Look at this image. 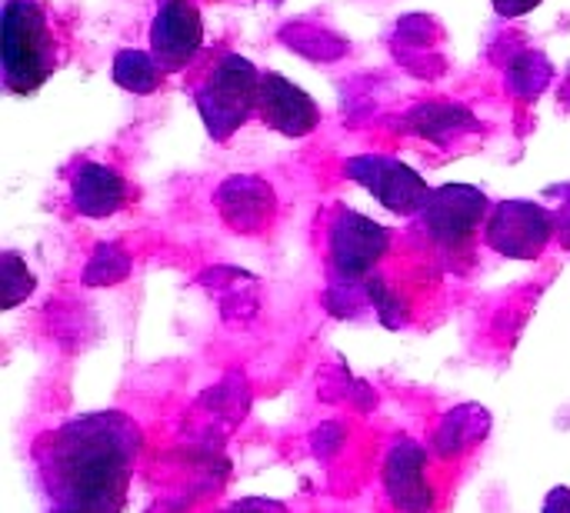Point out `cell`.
<instances>
[{
  "label": "cell",
  "mask_w": 570,
  "mask_h": 513,
  "mask_svg": "<svg viewBox=\"0 0 570 513\" xmlns=\"http://www.w3.org/2000/svg\"><path fill=\"white\" fill-rule=\"evenodd\" d=\"M140 444V427L120 411L83 414L40 434L30 461L47 513L124 511Z\"/></svg>",
  "instance_id": "6da1fadb"
},
{
  "label": "cell",
  "mask_w": 570,
  "mask_h": 513,
  "mask_svg": "<svg viewBox=\"0 0 570 513\" xmlns=\"http://www.w3.org/2000/svg\"><path fill=\"white\" fill-rule=\"evenodd\" d=\"M57 67V43L40 3L7 0L3 7V83L13 93H33Z\"/></svg>",
  "instance_id": "7a4b0ae2"
},
{
  "label": "cell",
  "mask_w": 570,
  "mask_h": 513,
  "mask_svg": "<svg viewBox=\"0 0 570 513\" xmlns=\"http://www.w3.org/2000/svg\"><path fill=\"white\" fill-rule=\"evenodd\" d=\"M261 73L240 53H227L197 87V110L214 140H227L257 110Z\"/></svg>",
  "instance_id": "3957f363"
},
{
  "label": "cell",
  "mask_w": 570,
  "mask_h": 513,
  "mask_svg": "<svg viewBox=\"0 0 570 513\" xmlns=\"http://www.w3.org/2000/svg\"><path fill=\"white\" fill-rule=\"evenodd\" d=\"M391 234L387 227L374 224L371 217L357 210H337L331 234H327V257H331V274L337 284H357L364 280L377 260L387 254Z\"/></svg>",
  "instance_id": "277c9868"
},
{
  "label": "cell",
  "mask_w": 570,
  "mask_h": 513,
  "mask_svg": "<svg viewBox=\"0 0 570 513\" xmlns=\"http://www.w3.org/2000/svg\"><path fill=\"white\" fill-rule=\"evenodd\" d=\"M558 234L554 214L534 200H504L491 210L484 240L491 250L511 260H534L544 254L548 240Z\"/></svg>",
  "instance_id": "5b68a950"
},
{
  "label": "cell",
  "mask_w": 570,
  "mask_h": 513,
  "mask_svg": "<svg viewBox=\"0 0 570 513\" xmlns=\"http://www.w3.org/2000/svg\"><path fill=\"white\" fill-rule=\"evenodd\" d=\"M488 197L468 184H444L431 190V200L421 210V230L448 250H461L484 224Z\"/></svg>",
  "instance_id": "8992f818"
},
{
  "label": "cell",
  "mask_w": 570,
  "mask_h": 513,
  "mask_svg": "<svg viewBox=\"0 0 570 513\" xmlns=\"http://www.w3.org/2000/svg\"><path fill=\"white\" fill-rule=\"evenodd\" d=\"M347 174L354 184L367 187L387 210L401 214V217H414L424 210V204L431 200V190L424 184V177L384 154H364V157H351L347 160Z\"/></svg>",
  "instance_id": "52a82bcc"
},
{
  "label": "cell",
  "mask_w": 570,
  "mask_h": 513,
  "mask_svg": "<svg viewBox=\"0 0 570 513\" xmlns=\"http://www.w3.org/2000/svg\"><path fill=\"white\" fill-rule=\"evenodd\" d=\"M204 40L200 10L190 0H164L150 23V53L164 70H180L194 60Z\"/></svg>",
  "instance_id": "ba28073f"
},
{
  "label": "cell",
  "mask_w": 570,
  "mask_h": 513,
  "mask_svg": "<svg viewBox=\"0 0 570 513\" xmlns=\"http://www.w3.org/2000/svg\"><path fill=\"white\" fill-rule=\"evenodd\" d=\"M384 487L401 513H434V491L428 484V451L414 441H397L384 461Z\"/></svg>",
  "instance_id": "9c48e42d"
},
{
  "label": "cell",
  "mask_w": 570,
  "mask_h": 513,
  "mask_svg": "<svg viewBox=\"0 0 570 513\" xmlns=\"http://www.w3.org/2000/svg\"><path fill=\"white\" fill-rule=\"evenodd\" d=\"M257 114L267 127H274L284 137H307L321 120L317 103L301 87H294L291 80H284L281 73H271V70L261 73Z\"/></svg>",
  "instance_id": "30bf717a"
},
{
  "label": "cell",
  "mask_w": 570,
  "mask_h": 513,
  "mask_svg": "<svg viewBox=\"0 0 570 513\" xmlns=\"http://www.w3.org/2000/svg\"><path fill=\"white\" fill-rule=\"evenodd\" d=\"M217 210L234 230L257 234L274 217V190L257 177H230L217 190Z\"/></svg>",
  "instance_id": "8fae6325"
},
{
  "label": "cell",
  "mask_w": 570,
  "mask_h": 513,
  "mask_svg": "<svg viewBox=\"0 0 570 513\" xmlns=\"http://www.w3.org/2000/svg\"><path fill=\"white\" fill-rule=\"evenodd\" d=\"M124 200H127V184L107 164L87 160L70 177V204L83 217H94V220L110 217V214H117L124 207Z\"/></svg>",
  "instance_id": "7c38bea8"
},
{
  "label": "cell",
  "mask_w": 570,
  "mask_h": 513,
  "mask_svg": "<svg viewBox=\"0 0 570 513\" xmlns=\"http://www.w3.org/2000/svg\"><path fill=\"white\" fill-rule=\"evenodd\" d=\"M474 127H478V120L458 103H424V107L411 110V117H407V130L417 137H428V140H448V137H458Z\"/></svg>",
  "instance_id": "4fadbf2b"
},
{
  "label": "cell",
  "mask_w": 570,
  "mask_h": 513,
  "mask_svg": "<svg viewBox=\"0 0 570 513\" xmlns=\"http://www.w3.org/2000/svg\"><path fill=\"white\" fill-rule=\"evenodd\" d=\"M488 431V411L478 407V404H468V407H458L454 414L444 417V424L438 427V437H434V451L441 457H454L468 447H474L478 437H484Z\"/></svg>",
  "instance_id": "5bb4252c"
},
{
  "label": "cell",
  "mask_w": 570,
  "mask_h": 513,
  "mask_svg": "<svg viewBox=\"0 0 570 513\" xmlns=\"http://www.w3.org/2000/svg\"><path fill=\"white\" fill-rule=\"evenodd\" d=\"M114 80L130 93H154L164 83V67L154 53L120 50L114 57Z\"/></svg>",
  "instance_id": "9a60e30c"
},
{
  "label": "cell",
  "mask_w": 570,
  "mask_h": 513,
  "mask_svg": "<svg viewBox=\"0 0 570 513\" xmlns=\"http://www.w3.org/2000/svg\"><path fill=\"white\" fill-rule=\"evenodd\" d=\"M130 274V260L117 244H100L90 257V267L83 274V280L90 287H104V284H117Z\"/></svg>",
  "instance_id": "2e32d148"
},
{
  "label": "cell",
  "mask_w": 570,
  "mask_h": 513,
  "mask_svg": "<svg viewBox=\"0 0 570 513\" xmlns=\"http://www.w3.org/2000/svg\"><path fill=\"white\" fill-rule=\"evenodd\" d=\"M30 294H33V274L17 254H3V310H13Z\"/></svg>",
  "instance_id": "e0dca14e"
},
{
  "label": "cell",
  "mask_w": 570,
  "mask_h": 513,
  "mask_svg": "<svg viewBox=\"0 0 570 513\" xmlns=\"http://www.w3.org/2000/svg\"><path fill=\"white\" fill-rule=\"evenodd\" d=\"M491 3L501 17H524L534 7H541V0H491Z\"/></svg>",
  "instance_id": "ac0fdd59"
},
{
  "label": "cell",
  "mask_w": 570,
  "mask_h": 513,
  "mask_svg": "<svg viewBox=\"0 0 570 513\" xmlns=\"http://www.w3.org/2000/svg\"><path fill=\"white\" fill-rule=\"evenodd\" d=\"M561 197H564V204H561V210L554 214V227H558V237H561V244L570 250V187L561 190Z\"/></svg>",
  "instance_id": "d6986e66"
},
{
  "label": "cell",
  "mask_w": 570,
  "mask_h": 513,
  "mask_svg": "<svg viewBox=\"0 0 570 513\" xmlns=\"http://www.w3.org/2000/svg\"><path fill=\"white\" fill-rule=\"evenodd\" d=\"M227 513H287L281 504H274V501H264V497H250V501H240V504H234Z\"/></svg>",
  "instance_id": "ffe728a7"
},
{
  "label": "cell",
  "mask_w": 570,
  "mask_h": 513,
  "mask_svg": "<svg viewBox=\"0 0 570 513\" xmlns=\"http://www.w3.org/2000/svg\"><path fill=\"white\" fill-rule=\"evenodd\" d=\"M544 513H570V487H554L544 504Z\"/></svg>",
  "instance_id": "44dd1931"
}]
</instances>
